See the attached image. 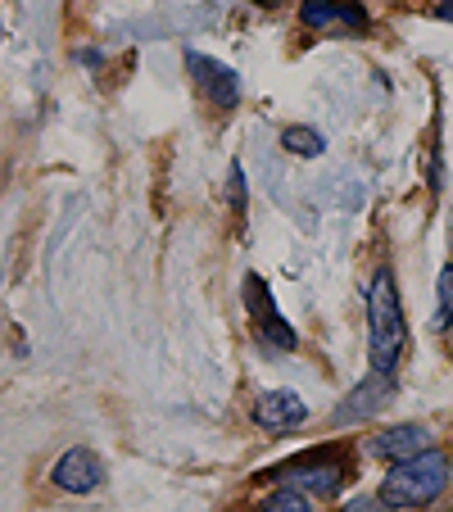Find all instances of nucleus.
Masks as SVG:
<instances>
[{
    "label": "nucleus",
    "mask_w": 453,
    "mask_h": 512,
    "mask_svg": "<svg viewBox=\"0 0 453 512\" xmlns=\"http://www.w3.org/2000/svg\"><path fill=\"white\" fill-rule=\"evenodd\" d=\"M367 327H372V340H367V358H372L376 377H395L399 358L408 349V322L404 309H399V290H395V272L381 268L372 277V290H367Z\"/></svg>",
    "instance_id": "nucleus-1"
},
{
    "label": "nucleus",
    "mask_w": 453,
    "mask_h": 512,
    "mask_svg": "<svg viewBox=\"0 0 453 512\" xmlns=\"http://www.w3.org/2000/svg\"><path fill=\"white\" fill-rule=\"evenodd\" d=\"M435 14H440V19H449V23H453V0H440V5H435Z\"/></svg>",
    "instance_id": "nucleus-15"
},
{
    "label": "nucleus",
    "mask_w": 453,
    "mask_h": 512,
    "mask_svg": "<svg viewBox=\"0 0 453 512\" xmlns=\"http://www.w3.org/2000/svg\"><path fill=\"white\" fill-rule=\"evenodd\" d=\"M431 449V431L417 422H399V426H386L381 435L367 440V454L372 458H386V463H408V458L426 454Z\"/></svg>",
    "instance_id": "nucleus-5"
},
{
    "label": "nucleus",
    "mask_w": 453,
    "mask_h": 512,
    "mask_svg": "<svg viewBox=\"0 0 453 512\" xmlns=\"http://www.w3.org/2000/svg\"><path fill=\"white\" fill-rule=\"evenodd\" d=\"M281 145H286L290 155H304V159H313V155L327 150L322 132H313V127H286V132H281Z\"/></svg>",
    "instance_id": "nucleus-11"
},
{
    "label": "nucleus",
    "mask_w": 453,
    "mask_h": 512,
    "mask_svg": "<svg viewBox=\"0 0 453 512\" xmlns=\"http://www.w3.org/2000/svg\"><path fill=\"white\" fill-rule=\"evenodd\" d=\"M245 304H250L263 340H272L277 349H295V331H290V322L277 313V304L268 300V286H263L259 277H245Z\"/></svg>",
    "instance_id": "nucleus-9"
},
{
    "label": "nucleus",
    "mask_w": 453,
    "mask_h": 512,
    "mask_svg": "<svg viewBox=\"0 0 453 512\" xmlns=\"http://www.w3.org/2000/svg\"><path fill=\"white\" fill-rule=\"evenodd\" d=\"M299 19L309 23V28H349V32H363L367 28V14L349 0H304L299 5Z\"/></svg>",
    "instance_id": "nucleus-10"
},
{
    "label": "nucleus",
    "mask_w": 453,
    "mask_h": 512,
    "mask_svg": "<svg viewBox=\"0 0 453 512\" xmlns=\"http://www.w3.org/2000/svg\"><path fill=\"white\" fill-rule=\"evenodd\" d=\"M55 485L59 490H68V494H91V490H100V481H105V463H100L91 449H68L64 458L55 463Z\"/></svg>",
    "instance_id": "nucleus-7"
},
{
    "label": "nucleus",
    "mask_w": 453,
    "mask_h": 512,
    "mask_svg": "<svg viewBox=\"0 0 453 512\" xmlns=\"http://www.w3.org/2000/svg\"><path fill=\"white\" fill-rule=\"evenodd\" d=\"M259 512H313V508H309V494L304 490H277L272 499L259 503Z\"/></svg>",
    "instance_id": "nucleus-13"
},
{
    "label": "nucleus",
    "mask_w": 453,
    "mask_h": 512,
    "mask_svg": "<svg viewBox=\"0 0 453 512\" xmlns=\"http://www.w3.org/2000/svg\"><path fill=\"white\" fill-rule=\"evenodd\" d=\"M254 5H277V0H254Z\"/></svg>",
    "instance_id": "nucleus-16"
},
{
    "label": "nucleus",
    "mask_w": 453,
    "mask_h": 512,
    "mask_svg": "<svg viewBox=\"0 0 453 512\" xmlns=\"http://www.w3.org/2000/svg\"><path fill=\"white\" fill-rule=\"evenodd\" d=\"M444 485H449V458L426 449V454L390 467V476L381 481V499L390 508H426L444 494Z\"/></svg>",
    "instance_id": "nucleus-2"
},
{
    "label": "nucleus",
    "mask_w": 453,
    "mask_h": 512,
    "mask_svg": "<svg viewBox=\"0 0 453 512\" xmlns=\"http://www.w3.org/2000/svg\"><path fill=\"white\" fill-rule=\"evenodd\" d=\"M186 68L195 73V87H200L213 105L236 109V100H241V78H236V68L218 64V59L200 55V50H186Z\"/></svg>",
    "instance_id": "nucleus-4"
},
{
    "label": "nucleus",
    "mask_w": 453,
    "mask_h": 512,
    "mask_svg": "<svg viewBox=\"0 0 453 512\" xmlns=\"http://www.w3.org/2000/svg\"><path fill=\"white\" fill-rule=\"evenodd\" d=\"M254 422L263 431H295V426L309 422V404L295 395V390H268L254 404Z\"/></svg>",
    "instance_id": "nucleus-8"
},
{
    "label": "nucleus",
    "mask_w": 453,
    "mask_h": 512,
    "mask_svg": "<svg viewBox=\"0 0 453 512\" xmlns=\"http://www.w3.org/2000/svg\"><path fill=\"white\" fill-rule=\"evenodd\" d=\"M453 327V263L440 272V295H435V331Z\"/></svg>",
    "instance_id": "nucleus-12"
},
{
    "label": "nucleus",
    "mask_w": 453,
    "mask_h": 512,
    "mask_svg": "<svg viewBox=\"0 0 453 512\" xmlns=\"http://www.w3.org/2000/svg\"><path fill=\"white\" fill-rule=\"evenodd\" d=\"M345 512H390V503L381 494H358V499L345 503Z\"/></svg>",
    "instance_id": "nucleus-14"
},
{
    "label": "nucleus",
    "mask_w": 453,
    "mask_h": 512,
    "mask_svg": "<svg viewBox=\"0 0 453 512\" xmlns=\"http://www.w3.org/2000/svg\"><path fill=\"white\" fill-rule=\"evenodd\" d=\"M345 472H349L345 458L318 449V454H304V458H295V463L281 467V481H290L304 494H336L340 481H345Z\"/></svg>",
    "instance_id": "nucleus-3"
},
{
    "label": "nucleus",
    "mask_w": 453,
    "mask_h": 512,
    "mask_svg": "<svg viewBox=\"0 0 453 512\" xmlns=\"http://www.w3.org/2000/svg\"><path fill=\"white\" fill-rule=\"evenodd\" d=\"M395 395V377H367L363 386H354L345 399H340V408L331 413V422L336 426H354V422H363V417H372V413H381L386 408V399Z\"/></svg>",
    "instance_id": "nucleus-6"
}]
</instances>
